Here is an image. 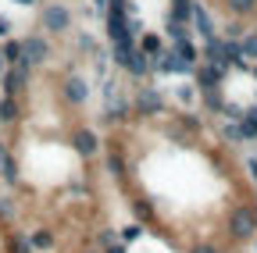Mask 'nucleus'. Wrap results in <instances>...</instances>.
<instances>
[{
	"mask_svg": "<svg viewBox=\"0 0 257 253\" xmlns=\"http://www.w3.org/2000/svg\"><path fill=\"white\" fill-rule=\"evenodd\" d=\"M143 235V225H128V228H121V242H133V239H140Z\"/></svg>",
	"mask_w": 257,
	"mask_h": 253,
	"instance_id": "nucleus-13",
	"label": "nucleus"
},
{
	"mask_svg": "<svg viewBox=\"0 0 257 253\" xmlns=\"http://www.w3.org/2000/svg\"><path fill=\"white\" fill-rule=\"evenodd\" d=\"M36 11H40V33L43 36L64 40V36L75 33V11H72V4H64V0H43Z\"/></svg>",
	"mask_w": 257,
	"mask_h": 253,
	"instance_id": "nucleus-1",
	"label": "nucleus"
},
{
	"mask_svg": "<svg viewBox=\"0 0 257 253\" xmlns=\"http://www.w3.org/2000/svg\"><path fill=\"white\" fill-rule=\"evenodd\" d=\"M136 50L154 61V57H161V54L168 50V43H165V36H161V33H154V29H150V33H140V36H136Z\"/></svg>",
	"mask_w": 257,
	"mask_h": 253,
	"instance_id": "nucleus-4",
	"label": "nucleus"
},
{
	"mask_svg": "<svg viewBox=\"0 0 257 253\" xmlns=\"http://www.w3.org/2000/svg\"><path fill=\"white\" fill-rule=\"evenodd\" d=\"M218 4L225 8L229 18H250L257 11V0H218Z\"/></svg>",
	"mask_w": 257,
	"mask_h": 253,
	"instance_id": "nucleus-8",
	"label": "nucleus"
},
{
	"mask_svg": "<svg viewBox=\"0 0 257 253\" xmlns=\"http://www.w3.org/2000/svg\"><path fill=\"white\" fill-rule=\"evenodd\" d=\"M107 253H125V242H111V246H107Z\"/></svg>",
	"mask_w": 257,
	"mask_h": 253,
	"instance_id": "nucleus-15",
	"label": "nucleus"
},
{
	"mask_svg": "<svg viewBox=\"0 0 257 253\" xmlns=\"http://www.w3.org/2000/svg\"><path fill=\"white\" fill-rule=\"evenodd\" d=\"M11 36H18V33H15V18H11V15H0V43L11 40Z\"/></svg>",
	"mask_w": 257,
	"mask_h": 253,
	"instance_id": "nucleus-12",
	"label": "nucleus"
},
{
	"mask_svg": "<svg viewBox=\"0 0 257 253\" xmlns=\"http://www.w3.org/2000/svg\"><path fill=\"white\" fill-rule=\"evenodd\" d=\"M250 217H253V228H257V203L250 207Z\"/></svg>",
	"mask_w": 257,
	"mask_h": 253,
	"instance_id": "nucleus-18",
	"label": "nucleus"
},
{
	"mask_svg": "<svg viewBox=\"0 0 257 253\" xmlns=\"http://www.w3.org/2000/svg\"><path fill=\"white\" fill-rule=\"evenodd\" d=\"M250 75H253V79H257V65H253V68H250Z\"/></svg>",
	"mask_w": 257,
	"mask_h": 253,
	"instance_id": "nucleus-19",
	"label": "nucleus"
},
{
	"mask_svg": "<svg viewBox=\"0 0 257 253\" xmlns=\"http://www.w3.org/2000/svg\"><path fill=\"white\" fill-rule=\"evenodd\" d=\"M229 225H232V235H236V239H250V232H253L250 207H236V210H232V217H229Z\"/></svg>",
	"mask_w": 257,
	"mask_h": 253,
	"instance_id": "nucleus-6",
	"label": "nucleus"
},
{
	"mask_svg": "<svg viewBox=\"0 0 257 253\" xmlns=\"http://www.w3.org/2000/svg\"><path fill=\"white\" fill-rule=\"evenodd\" d=\"M4 72H8V57H4V50H0V79H4Z\"/></svg>",
	"mask_w": 257,
	"mask_h": 253,
	"instance_id": "nucleus-16",
	"label": "nucleus"
},
{
	"mask_svg": "<svg viewBox=\"0 0 257 253\" xmlns=\"http://www.w3.org/2000/svg\"><path fill=\"white\" fill-rule=\"evenodd\" d=\"M189 22L197 25V36H200L204 43L218 40V36H214V22H211V15H207V8H204V4H197V0H193V18H189Z\"/></svg>",
	"mask_w": 257,
	"mask_h": 253,
	"instance_id": "nucleus-5",
	"label": "nucleus"
},
{
	"mask_svg": "<svg viewBox=\"0 0 257 253\" xmlns=\"http://www.w3.org/2000/svg\"><path fill=\"white\" fill-rule=\"evenodd\" d=\"M86 253H96V249H86Z\"/></svg>",
	"mask_w": 257,
	"mask_h": 253,
	"instance_id": "nucleus-20",
	"label": "nucleus"
},
{
	"mask_svg": "<svg viewBox=\"0 0 257 253\" xmlns=\"http://www.w3.org/2000/svg\"><path fill=\"white\" fill-rule=\"evenodd\" d=\"M193 253H218V249H211V246H197Z\"/></svg>",
	"mask_w": 257,
	"mask_h": 253,
	"instance_id": "nucleus-17",
	"label": "nucleus"
},
{
	"mask_svg": "<svg viewBox=\"0 0 257 253\" xmlns=\"http://www.w3.org/2000/svg\"><path fill=\"white\" fill-rule=\"evenodd\" d=\"M11 4H15V8H29V11H32V8H40L43 0H11Z\"/></svg>",
	"mask_w": 257,
	"mask_h": 253,
	"instance_id": "nucleus-14",
	"label": "nucleus"
},
{
	"mask_svg": "<svg viewBox=\"0 0 257 253\" xmlns=\"http://www.w3.org/2000/svg\"><path fill=\"white\" fill-rule=\"evenodd\" d=\"M68 139H72V150L82 157V161H89V157L100 153V136H96V129H89L86 121H75L72 129H68Z\"/></svg>",
	"mask_w": 257,
	"mask_h": 253,
	"instance_id": "nucleus-3",
	"label": "nucleus"
},
{
	"mask_svg": "<svg viewBox=\"0 0 257 253\" xmlns=\"http://www.w3.org/2000/svg\"><path fill=\"white\" fill-rule=\"evenodd\" d=\"M18 36H22V65L32 72H43L54 61V40L43 36L40 29H29V33H18Z\"/></svg>",
	"mask_w": 257,
	"mask_h": 253,
	"instance_id": "nucleus-2",
	"label": "nucleus"
},
{
	"mask_svg": "<svg viewBox=\"0 0 257 253\" xmlns=\"http://www.w3.org/2000/svg\"><path fill=\"white\" fill-rule=\"evenodd\" d=\"M172 50H175V57L182 61L186 68H197V65H200V50H197V43H193V40H175Z\"/></svg>",
	"mask_w": 257,
	"mask_h": 253,
	"instance_id": "nucleus-7",
	"label": "nucleus"
},
{
	"mask_svg": "<svg viewBox=\"0 0 257 253\" xmlns=\"http://www.w3.org/2000/svg\"><path fill=\"white\" fill-rule=\"evenodd\" d=\"M29 242H32V249H36V253H47V249H54V232L50 228H32L29 232Z\"/></svg>",
	"mask_w": 257,
	"mask_h": 253,
	"instance_id": "nucleus-9",
	"label": "nucleus"
},
{
	"mask_svg": "<svg viewBox=\"0 0 257 253\" xmlns=\"http://www.w3.org/2000/svg\"><path fill=\"white\" fill-rule=\"evenodd\" d=\"M0 50H4V57H8V68H11V65H22V36L4 40V43H0Z\"/></svg>",
	"mask_w": 257,
	"mask_h": 253,
	"instance_id": "nucleus-10",
	"label": "nucleus"
},
{
	"mask_svg": "<svg viewBox=\"0 0 257 253\" xmlns=\"http://www.w3.org/2000/svg\"><path fill=\"white\" fill-rule=\"evenodd\" d=\"M239 47H243V57L257 65V33H246V36L239 40Z\"/></svg>",
	"mask_w": 257,
	"mask_h": 253,
	"instance_id": "nucleus-11",
	"label": "nucleus"
}]
</instances>
